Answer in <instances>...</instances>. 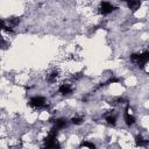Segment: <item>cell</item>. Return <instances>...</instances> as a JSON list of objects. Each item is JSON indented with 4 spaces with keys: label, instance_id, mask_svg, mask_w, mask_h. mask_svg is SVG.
Returning a JSON list of instances; mask_svg holds the SVG:
<instances>
[{
    "label": "cell",
    "instance_id": "obj_1",
    "mask_svg": "<svg viewBox=\"0 0 149 149\" xmlns=\"http://www.w3.org/2000/svg\"><path fill=\"white\" fill-rule=\"evenodd\" d=\"M130 61L137 65L139 68H143L146 63L149 62V50H146L141 54H133L130 55Z\"/></svg>",
    "mask_w": 149,
    "mask_h": 149
},
{
    "label": "cell",
    "instance_id": "obj_2",
    "mask_svg": "<svg viewBox=\"0 0 149 149\" xmlns=\"http://www.w3.org/2000/svg\"><path fill=\"white\" fill-rule=\"evenodd\" d=\"M29 106L35 108V109H40V108H45L48 107V101L44 97H41V95H36V97H33L30 100H29Z\"/></svg>",
    "mask_w": 149,
    "mask_h": 149
},
{
    "label": "cell",
    "instance_id": "obj_3",
    "mask_svg": "<svg viewBox=\"0 0 149 149\" xmlns=\"http://www.w3.org/2000/svg\"><path fill=\"white\" fill-rule=\"evenodd\" d=\"M114 9H115V6L113 3H111V2H107V1L101 2L100 6H99V12L102 15H107V14L112 13Z\"/></svg>",
    "mask_w": 149,
    "mask_h": 149
},
{
    "label": "cell",
    "instance_id": "obj_4",
    "mask_svg": "<svg viewBox=\"0 0 149 149\" xmlns=\"http://www.w3.org/2000/svg\"><path fill=\"white\" fill-rule=\"evenodd\" d=\"M132 111H130V108H129V106L125 109V113H123V119H125V122H126V125L127 126H133L135 122H136V119H135V116L130 113Z\"/></svg>",
    "mask_w": 149,
    "mask_h": 149
},
{
    "label": "cell",
    "instance_id": "obj_5",
    "mask_svg": "<svg viewBox=\"0 0 149 149\" xmlns=\"http://www.w3.org/2000/svg\"><path fill=\"white\" fill-rule=\"evenodd\" d=\"M72 91H73V86L71 84H69V83H63L58 87V92L61 94H63V95L70 94V93H72Z\"/></svg>",
    "mask_w": 149,
    "mask_h": 149
},
{
    "label": "cell",
    "instance_id": "obj_6",
    "mask_svg": "<svg viewBox=\"0 0 149 149\" xmlns=\"http://www.w3.org/2000/svg\"><path fill=\"white\" fill-rule=\"evenodd\" d=\"M68 126V120L64 119V118H59V119H56L54 121V128H56L57 130L59 129H63Z\"/></svg>",
    "mask_w": 149,
    "mask_h": 149
},
{
    "label": "cell",
    "instance_id": "obj_7",
    "mask_svg": "<svg viewBox=\"0 0 149 149\" xmlns=\"http://www.w3.org/2000/svg\"><path fill=\"white\" fill-rule=\"evenodd\" d=\"M104 116H105L106 122H107L109 126H115V123H116V116H115V114H113V113L109 111V112L106 113Z\"/></svg>",
    "mask_w": 149,
    "mask_h": 149
},
{
    "label": "cell",
    "instance_id": "obj_8",
    "mask_svg": "<svg viewBox=\"0 0 149 149\" xmlns=\"http://www.w3.org/2000/svg\"><path fill=\"white\" fill-rule=\"evenodd\" d=\"M57 77H58V71H57V70H52L51 72H49V73L47 74L45 80L51 84V83H55V81H56Z\"/></svg>",
    "mask_w": 149,
    "mask_h": 149
},
{
    "label": "cell",
    "instance_id": "obj_9",
    "mask_svg": "<svg viewBox=\"0 0 149 149\" xmlns=\"http://www.w3.org/2000/svg\"><path fill=\"white\" fill-rule=\"evenodd\" d=\"M127 6H128V8L129 9H132V10H137L140 7H141V2L140 1H136V0H129V1H127Z\"/></svg>",
    "mask_w": 149,
    "mask_h": 149
},
{
    "label": "cell",
    "instance_id": "obj_10",
    "mask_svg": "<svg viewBox=\"0 0 149 149\" xmlns=\"http://www.w3.org/2000/svg\"><path fill=\"white\" fill-rule=\"evenodd\" d=\"M59 148H61L59 142L57 140H55V141H51L49 143H44V147L42 149H59Z\"/></svg>",
    "mask_w": 149,
    "mask_h": 149
},
{
    "label": "cell",
    "instance_id": "obj_11",
    "mask_svg": "<svg viewBox=\"0 0 149 149\" xmlns=\"http://www.w3.org/2000/svg\"><path fill=\"white\" fill-rule=\"evenodd\" d=\"M135 143L137 147H144V146H148L149 144V141L148 140H144L141 135H137L135 137Z\"/></svg>",
    "mask_w": 149,
    "mask_h": 149
},
{
    "label": "cell",
    "instance_id": "obj_12",
    "mask_svg": "<svg viewBox=\"0 0 149 149\" xmlns=\"http://www.w3.org/2000/svg\"><path fill=\"white\" fill-rule=\"evenodd\" d=\"M83 121H84V116L83 115H76V116H73L71 119V122L73 125H80V123H83Z\"/></svg>",
    "mask_w": 149,
    "mask_h": 149
},
{
    "label": "cell",
    "instance_id": "obj_13",
    "mask_svg": "<svg viewBox=\"0 0 149 149\" xmlns=\"http://www.w3.org/2000/svg\"><path fill=\"white\" fill-rule=\"evenodd\" d=\"M80 147H85V148H87V149H95V144L92 143V142H90V141H84V142H81Z\"/></svg>",
    "mask_w": 149,
    "mask_h": 149
},
{
    "label": "cell",
    "instance_id": "obj_14",
    "mask_svg": "<svg viewBox=\"0 0 149 149\" xmlns=\"http://www.w3.org/2000/svg\"><path fill=\"white\" fill-rule=\"evenodd\" d=\"M119 81V79L118 78H109L107 81H106V84L105 85H108V84H112V83H118Z\"/></svg>",
    "mask_w": 149,
    "mask_h": 149
}]
</instances>
